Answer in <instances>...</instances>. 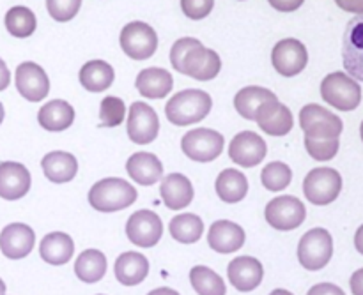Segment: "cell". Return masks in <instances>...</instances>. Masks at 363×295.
I'll list each match as a JSON object with an SVG mask.
<instances>
[{"instance_id":"6da1fadb","label":"cell","mask_w":363,"mask_h":295,"mask_svg":"<svg viewBox=\"0 0 363 295\" xmlns=\"http://www.w3.org/2000/svg\"><path fill=\"white\" fill-rule=\"evenodd\" d=\"M170 64L181 74L199 81H209L218 76L222 59L215 50H209L195 37L177 39L170 50Z\"/></svg>"},{"instance_id":"7a4b0ae2","label":"cell","mask_w":363,"mask_h":295,"mask_svg":"<svg viewBox=\"0 0 363 295\" xmlns=\"http://www.w3.org/2000/svg\"><path fill=\"white\" fill-rule=\"evenodd\" d=\"M213 108L211 96L201 88H186L167 101L165 117L174 126H191L209 115Z\"/></svg>"},{"instance_id":"3957f363","label":"cell","mask_w":363,"mask_h":295,"mask_svg":"<svg viewBox=\"0 0 363 295\" xmlns=\"http://www.w3.org/2000/svg\"><path fill=\"white\" fill-rule=\"evenodd\" d=\"M137 200V190L119 177H108L89 191V204L98 212H117L130 207Z\"/></svg>"},{"instance_id":"277c9868","label":"cell","mask_w":363,"mask_h":295,"mask_svg":"<svg viewBox=\"0 0 363 295\" xmlns=\"http://www.w3.org/2000/svg\"><path fill=\"white\" fill-rule=\"evenodd\" d=\"M321 98L340 112H353L362 103V87L347 73L335 71L323 80Z\"/></svg>"},{"instance_id":"5b68a950","label":"cell","mask_w":363,"mask_h":295,"mask_svg":"<svg viewBox=\"0 0 363 295\" xmlns=\"http://www.w3.org/2000/svg\"><path fill=\"white\" fill-rule=\"evenodd\" d=\"M333 239L328 230L312 229L298 244V260L308 271H319L332 260Z\"/></svg>"},{"instance_id":"8992f818","label":"cell","mask_w":363,"mask_h":295,"mask_svg":"<svg viewBox=\"0 0 363 295\" xmlns=\"http://www.w3.org/2000/svg\"><path fill=\"white\" fill-rule=\"evenodd\" d=\"M119 42L123 52L133 60H147L158 48V35L151 25L144 21H131L121 30Z\"/></svg>"},{"instance_id":"52a82bcc","label":"cell","mask_w":363,"mask_h":295,"mask_svg":"<svg viewBox=\"0 0 363 295\" xmlns=\"http://www.w3.org/2000/svg\"><path fill=\"white\" fill-rule=\"evenodd\" d=\"M342 177L333 168H314L303 180V193L314 205H328L339 198Z\"/></svg>"},{"instance_id":"ba28073f","label":"cell","mask_w":363,"mask_h":295,"mask_svg":"<svg viewBox=\"0 0 363 295\" xmlns=\"http://www.w3.org/2000/svg\"><path fill=\"white\" fill-rule=\"evenodd\" d=\"M300 127L308 138H339L344 129V124L339 115L321 105H307L300 112Z\"/></svg>"},{"instance_id":"9c48e42d","label":"cell","mask_w":363,"mask_h":295,"mask_svg":"<svg viewBox=\"0 0 363 295\" xmlns=\"http://www.w3.org/2000/svg\"><path fill=\"white\" fill-rule=\"evenodd\" d=\"M264 216L269 226L287 232V230H296L298 226H301V223L307 218V209L300 198L293 197V195H284V197L269 200V204L266 205Z\"/></svg>"},{"instance_id":"30bf717a","label":"cell","mask_w":363,"mask_h":295,"mask_svg":"<svg viewBox=\"0 0 363 295\" xmlns=\"http://www.w3.org/2000/svg\"><path fill=\"white\" fill-rule=\"evenodd\" d=\"M223 137L215 129L197 127L188 131L181 140V149L184 156L199 163L215 161L223 152Z\"/></svg>"},{"instance_id":"8fae6325","label":"cell","mask_w":363,"mask_h":295,"mask_svg":"<svg viewBox=\"0 0 363 295\" xmlns=\"http://www.w3.org/2000/svg\"><path fill=\"white\" fill-rule=\"evenodd\" d=\"M342 64L351 78L363 81V14H357L342 35Z\"/></svg>"},{"instance_id":"7c38bea8","label":"cell","mask_w":363,"mask_h":295,"mask_svg":"<svg viewBox=\"0 0 363 295\" xmlns=\"http://www.w3.org/2000/svg\"><path fill=\"white\" fill-rule=\"evenodd\" d=\"M160 131V119L155 110L144 101H137L128 112V137L133 144L147 145L156 140Z\"/></svg>"},{"instance_id":"4fadbf2b","label":"cell","mask_w":363,"mask_h":295,"mask_svg":"<svg viewBox=\"0 0 363 295\" xmlns=\"http://www.w3.org/2000/svg\"><path fill=\"white\" fill-rule=\"evenodd\" d=\"M272 62L277 73H280L282 76H296L307 67L308 52L303 42L298 39H282L273 48Z\"/></svg>"},{"instance_id":"5bb4252c","label":"cell","mask_w":363,"mask_h":295,"mask_svg":"<svg viewBox=\"0 0 363 295\" xmlns=\"http://www.w3.org/2000/svg\"><path fill=\"white\" fill-rule=\"evenodd\" d=\"M126 236L135 246L152 248L163 236V223L156 212L142 209L130 216L126 223Z\"/></svg>"},{"instance_id":"9a60e30c","label":"cell","mask_w":363,"mask_h":295,"mask_svg":"<svg viewBox=\"0 0 363 295\" xmlns=\"http://www.w3.org/2000/svg\"><path fill=\"white\" fill-rule=\"evenodd\" d=\"M268 145L254 131H241L229 145V158L243 168H252L264 161Z\"/></svg>"},{"instance_id":"2e32d148","label":"cell","mask_w":363,"mask_h":295,"mask_svg":"<svg viewBox=\"0 0 363 295\" xmlns=\"http://www.w3.org/2000/svg\"><path fill=\"white\" fill-rule=\"evenodd\" d=\"M14 81L21 98L30 103L43 101L50 92L48 74L35 62L20 64L14 74Z\"/></svg>"},{"instance_id":"e0dca14e","label":"cell","mask_w":363,"mask_h":295,"mask_svg":"<svg viewBox=\"0 0 363 295\" xmlns=\"http://www.w3.org/2000/svg\"><path fill=\"white\" fill-rule=\"evenodd\" d=\"M34 244V230L25 223H11L0 232V251L11 260H20L30 255Z\"/></svg>"},{"instance_id":"ac0fdd59","label":"cell","mask_w":363,"mask_h":295,"mask_svg":"<svg viewBox=\"0 0 363 295\" xmlns=\"http://www.w3.org/2000/svg\"><path fill=\"white\" fill-rule=\"evenodd\" d=\"M255 122L269 137H286L294 126L293 113L286 105L279 103V99L262 105L255 115Z\"/></svg>"},{"instance_id":"d6986e66","label":"cell","mask_w":363,"mask_h":295,"mask_svg":"<svg viewBox=\"0 0 363 295\" xmlns=\"http://www.w3.org/2000/svg\"><path fill=\"white\" fill-rule=\"evenodd\" d=\"M30 172L16 161L0 163V198L20 200L30 190Z\"/></svg>"},{"instance_id":"ffe728a7","label":"cell","mask_w":363,"mask_h":295,"mask_svg":"<svg viewBox=\"0 0 363 295\" xmlns=\"http://www.w3.org/2000/svg\"><path fill=\"white\" fill-rule=\"evenodd\" d=\"M227 276L233 287L240 292H252L264 278L262 264L254 257H238L227 267Z\"/></svg>"},{"instance_id":"44dd1931","label":"cell","mask_w":363,"mask_h":295,"mask_svg":"<svg viewBox=\"0 0 363 295\" xmlns=\"http://www.w3.org/2000/svg\"><path fill=\"white\" fill-rule=\"evenodd\" d=\"M208 243L209 248L216 253H236L245 244V230L236 223L220 219V221H215L209 226Z\"/></svg>"},{"instance_id":"7402d4cb","label":"cell","mask_w":363,"mask_h":295,"mask_svg":"<svg viewBox=\"0 0 363 295\" xmlns=\"http://www.w3.org/2000/svg\"><path fill=\"white\" fill-rule=\"evenodd\" d=\"M160 195L170 211H181L194 200V186L183 173H170L162 180Z\"/></svg>"},{"instance_id":"603a6c76","label":"cell","mask_w":363,"mask_h":295,"mask_svg":"<svg viewBox=\"0 0 363 295\" xmlns=\"http://www.w3.org/2000/svg\"><path fill=\"white\" fill-rule=\"evenodd\" d=\"M126 172L140 186H152L163 177V165L151 152H137L128 159Z\"/></svg>"},{"instance_id":"cb8c5ba5","label":"cell","mask_w":363,"mask_h":295,"mask_svg":"<svg viewBox=\"0 0 363 295\" xmlns=\"http://www.w3.org/2000/svg\"><path fill=\"white\" fill-rule=\"evenodd\" d=\"M135 85L144 98L163 99L172 91L174 78L169 71L162 69V67H147L138 73Z\"/></svg>"},{"instance_id":"d4e9b609","label":"cell","mask_w":363,"mask_h":295,"mask_svg":"<svg viewBox=\"0 0 363 295\" xmlns=\"http://www.w3.org/2000/svg\"><path fill=\"white\" fill-rule=\"evenodd\" d=\"M113 271H116L117 282L123 283L124 287H135L147 278L149 262L142 253L126 251L116 260Z\"/></svg>"},{"instance_id":"484cf974","label":"cell","mask_w":363,"mask_h":295,"mask_svg":"<svg viewBox=\"0 0 363 295\" xmlns=\"http://www.w3.org/2000/svg\"><path fill=\"white\" fill-rule=\"evenodd\" d=\"M41 168L46 179L52 180L53 184H66L77 177L78 161L69 152L53 151L43 158Z\"/></svg>"},{"instance_id":"4316f807","label":"cell","mask_w":363,"mask_h":295,"mask_svg":"<svg viewBox=\"0 0 363 295\" xmlns=\"http://www.w3.org/2000/svg\"><path fill=\"white\" fill-rule=\"evenodd\" d=\"M38 122L43 129L59 133V131L67 129L74 122V110L64 99H53L46 105L41 106L38 112Z\"/></svg>"},{"instance_id":"83f0119b","label":"cell","mask_w":363,"mask_h":295,"mask_svg":"<svg viewBox=\"0 0 363 295\" xmlns=\"http://www.w3.org/2000/svg\"><path fill=\"white\" fill-rule=\"evenodd\" d=\"M74 253V243L67 233L52 232L43 237L39 244V255L50 265H64Z\"/></svg>"},{"instance_id":"f1b7e54d","label":"cell","mask_w":363,"mask_h":295,"mask_svg":"<svg viewBox=\"0 0 363 295\" xmlns=\"http://www.w3.org/2000/svg\"><path fill=\"white\" fill-rule=\"evenodd\" d=\"M80 83L89 92H103L113 83V67L105 60H89L80 69Z\"/></svg>"},{"instance_id":"f546056e","label":"cell","mask_w":363,"mask_h":295,"mask_svg":"<svg viewBox=\"0 0 363 295\" xmlns=\"http://www.w3.org/2000/svg\"><path fill=\"white\" fill-rule=\"evenodd\" d=\"M277 99V96L273 94L272 91L264 87H255V85H250V87H245L234 96V108L238 110L243 119L247 120H255V115H257L259 108L262 105H266L268 101H273Z\"/></svg>"},{"instance_id":"4dcf8cb0","label":"cell","mask_w":363,"mask_h":295,"mask_svg":"<svg viewBox=\"0 0 363 295\" xmlns=\"http://www.w3.org/2000/svg\"><path fill=\"white\" fill-rule=\"evenodd\" d=\"M216 193L227 204H238L248 193V179L243 172L234 168L223 170L216 179Z\"/></svg>"},{"instance_id":"1f68e13d","label":"cell","mask_w":363,"mask_h":295,"mask_svg":"<svg viewBox=\"0 0 363 295\" xmlns=\"http://www.w3.org/2000/svg\"><path fill=\"white\" fill-rule=\"evenodd\" d=\"M74 272L82 283H98L106 274V257L98 250H85L74 262Z\"/></svg>"},{"instance_id":"d6a6232c","label":"cell","mask_w":363,"mask_h":295,"mask_svg":"<svg viewBox=\"0 0 363 295\" xmlns=\"http://www.w3.org/2000/svg\"><path fill=\"white\" fill-rule=\"evenodd\" d=\"M169 232L177 243L181 244H194L197 243L202 237V232H204V223L199 216L190 214H179L170 221Z\"/></svg>"},{"instance_id":"836d02e7","label":"cell","mask_w":363,"mask_h":295,"mask_svg":"<svg viewBox=\"0 0 363 295\" xmlns=\"http://www.w3.org/2000/svg\"><path fill=\"white\" fill-rule=\"evenodd\" d=\"M6 28L11 35L18 39L30 37L38 28L35 14L25 6H14L6 13Z\"/></svg>"},{"instance_id":"e575fe53","label":"cell","mask_w":363,"mask_h":295,"mask_svg":"<svg viewBox=\"0 0 363 295\" xmlns=\"http://www.w3.org/2000/svg\"><path fill=\"white\" fill-rule=\"evenodd\" d=\"M190 283L199 295H225L227 287L213 269L195 265L190 271Z\"/></svg>"},{"instance_id":"d590c367","label":"cell","mask_w":363,"mask_h":295,"mask_svg":"<svg viewBox=\"0 0 363 295\" xmlns=\"http://www.w3.org/2000/svg\"><path fill=\"white\" fill-rule=\"evenodd\" d=\"M291 180H293V170L282 161L268 163L261 173V183L268 191L286 190Z\"/></svg>"},{"instance_id":"8d00e7d4","label":"cell","mask_w":363,"mask_h":295,"mask_svg":"<svg viewBox=\"0 0 363 295\" xmlns=\"http://www.w3.org/2000/svg\"><path fill=\"white\" fill-rule=\"evenodd\" d=\"M126 115V105L121 98L106 96L99 106V127H117L124 122Z\"/></svg>"},{"instance_id":"74e56055","label":"cell","mask_w":363,"mask_h":295,"mask_svg":"<svg viewBox=\"0 0 363 295\" xmlns=\"http://www.w3.org/2000/svg\"><path fill=\"white\" fill-rule=\"evenodd\" d=\"M339 138H308L305 137V149L315 161H330L339 152Z\"/></svg>"},{"instance_id":"f35d334b","label":"cell","mask_w":363,"mask_h":295,"mask_svg":"<svg viewBox=\"0 0 363 295\" xmlns=\"http://www.w3.org/2000/svg\"><path fill=\"white\" fill-rule=\"evenodd\" d=\"M82 7V0H46L48 14L55 21H69L78 14Z\"/></svg>"},{"instance_id":"ab89813d","label":"cell","mask_w":363,"mask_h":295,"mask_svg":"<svg viewBox=\"0 0 363 295\" xmlns=\"http://www.w3.org/2000/svg\"><path fill=\"white\" fill-rule=\"evenodd\" d=\"M215 6V0H181L183 14L190 20H204L209 16Z\"/></svg>"},{"instance_id":"60d3db41","label":"cell","mask_w":363,"mask_h":295,"mask_svg":"<svg viewBox=\"0 0 363 295\" xmlns=\"http://www.w3.org/2000/svg\"><path fill=\"white\" fill-rule=\"evenodd\" d=\"M268 2L273 9L280 11V13H293L303 6L305 0H268Z\"/></svg>"},{"instance_id":"b9f144b4","label":"cell","mask_w":363,"mask_h":295,"mask_svg":"<svg viewBox=\"0 0 363 295\" xmlns=\"http://www.w3.org/2000/svg\"><path fill=\"white\" fill-rule=\"evenodd\" d=\"M307 295H346L340 287L333 285V283H319L308 290Z\"/></svg>"},{"instance_id":"7bdbcfd3","label":"cell","mask_w":363,"mask_h":295,"mask_svg":"<svg viewBox=\"0 0 363 295\" xmlns=\"http://www.w3.org/2000/svg\"><path fill=\"white\" fill-rule=\"evenodd\" d=\"M335 4L346 13L363 14V0H335Z\"/></svg>"},{"instance_id":"ee69618b","label":"cell","mask_w":363,"mask_h":295,"mask_svg":"<svg viewBox=\"0 0 363 295\" xmlns=\"http://www.w3.org/2000/svg\"><path fill=\"white\" fill-rule=\"evenodd\" d=\"M350 287L353 295H363V269H358L357 272H353Z\"/></svg>"},{"instance_id":"f6af8a7d","label":"cell","mask_w":363,"mask_h":295,"mask_svg":"<svg viewBox=\"0 0 363 295\" xmlns=\"http://www.w3.org/2000/svg\"><path fill=\"white\" fill-rule=\"evenodd\" d=\"M11 83V71L7 69L6 62L0 59V91H6Z\"/></svg>"},{"instance_id":"bcb514c9","label":"cell","mask_w":363,"mask_h":295,"mask_svg":"<svg viewBox=\"0 0 363 295\" xmlns=\"http://www.w3.org/2000/svg\"><path fill=\"white\" fill-rule=\"evenodd\" d=\"M354 248H357L358 253L363 255V225L354 233Z\"/></svg>"},{"instance_id":"7dc6e473","label":"cell","mask_w":363,"mask_h":295,"mask_svg":"<svg viewBox=\"0 0 363 295\" xmlns=\"http://www.w3.org/2000/svg\"><path fill=\"white\" fill-rule=\"evenodd\" d=\"M147 295H181V294L176 292V290H172V289H167V287H162V289L152 290V292H149Z\"/></svg>"},{"instance_id":"c3c4849f","label":"cell","mask_w":363,"mask_h":295,"mask_svg":"<svg viewBox=\"0 0 363 295\" xmlns=\"http://www.w3.org/2000/svg\"><path fill=\"white\" fill-rule=\"evenodd\" d=\"M269 295H293L291 292H287V290H282V289H277V290H273L272 294Z\"/></svg>"},{"instance_id":"681fc988","label":"cell","mask_w":363,"mask_h":295,"mask_svg":"<svg viewBox=\"0 0 363 295\" xmlns=\"http://www.w3.org/2000/svg\"><path fill=\"white\" fill-rule=\"evenodd\" d=\"M0 295H6V283L0 279Z\"/></svg>"},{"instance_id":"f907efd6","label":"cell","mask_w":363,"mask_h":295,"mask_svg":"<svg viewBox=\"0 0 363 295\" xmlns=\"http://www.w3.org/2000/svg\"><path fill=\"white\" fill-rule=\"evenodd\" d=\"M4 115H6V112H4V106H2V103H0V124L4 122Z\"/></svg>"},{"instance_id":"816d5d0a","label":"cell","mask_w":363,"mask_h":295,"mask_svg":"<svg viewBox=\"0 0 363 295\" xmlns=\"http://www.w3.org/2000/svg\"><path fill=\"white\" fill-rule=\"evenodd\" d=\"M360 137H362V141H363V122H362V126H360Z\"/></svg>"}]
</instances>
